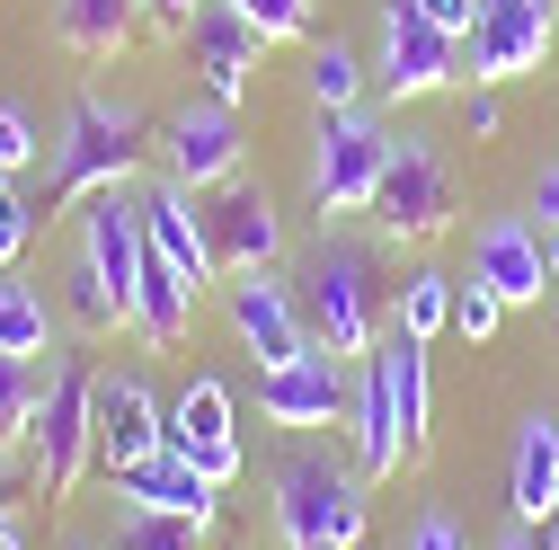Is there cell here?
Returning a JSON list of instances; mask_svg holds the SVG:
<instances>
[{
  "label": "cell",
  "mask_w": 559,
  "mask_h": 550,
  "mask_svg": "<svg viewBox=\"0 0 559 550\" xmlns=\"http://www.w3.org/2000/svg\"><path fill=\"white\" fill-rule=\"evenodd\" d=\"M311 98H320V116L329 107H365V62H356V45H311Z\"/></svg>",
  "instance_id": "27"
},
{
  "label": "cell",
  "mask_w": 559,
  "mask_h": 550,
  "mask_svg": "<svg viewBox=\"0 0 559 550\" xmlns=\"http://www.w3.org/2000/svg\"><path fill=\"white\" fill-rule=\"evenodd\" d=\"M498 550H542V533H533V524H507V533H498Z\"/></svg>",
  "instance_id": "41"
},
{
  "label": "cell",
  "mask_w": 559,
  "mask_h": 550,
  "mask_svg": "<svg viewBox=\"0 0 559 550\" xmlns=\"http://www.w3.org/2000/svg\"><path fill=\"white\" fill-rule=\"evenodd\" d=\"M62 311H72V328H90V337H107V328H124V311L107 302V285H98V275L72 258V266H62Z\"/></svg>",
  "instance_id": "30"
},
{
  "label": "cell",
  "mask_w": 559,
  "mask_h": 550,
  "mask_svg": "<svg viewBox=\"0 0 559 550\" xmlns=\"http://www.w3.org/2000/svg\"><path fill=\"white\" fill-rule=\"evenodd\" d=\"M204 231H214L223 275H258V266L285 258V214H275V195L249 187V178H231L214 204H204Z\"/></svg>",
  "instance_id": "14"
},
{
  "label": "cell",
  "mask_w": 559,
  "mask_h": 550,
  "mask_svg": "<svg viewBox=\"0 0 559 550\" xmlns=\"http://www.w3.org/2000/svg\"><path fill=\"white\" fill-rule=\"evenodd\" d=\"M231 10H240L266 45H302V36H311V0H231Z\"/></svg>",
  "instance_id": "32"
},
{
  "label": "cell",
  "mask_w": 559,
  "mask_h": 550,
  "mask_svg": "<svg viewBox=\"0 0 559 550\" xmlns=\"http://www.w3.org/2000/svg\"><path fill=\"white\" fill-rule=\"evenodd\" d=\"M533 214H542L533 231H559V160H550V169H542V187H533Z\"/></svg>",
  "instance_id": "39"
},
{
  "label": "cell",
  "mask_w": 559,
  "mask_h": 550,
  "mask_svg": "<svg viewBox=\"0 0 559 550\" xmlns=\"http://www.w3.org/2000/svg\"><path fill=\"white\" fill-rule=\"evenodd\" d=\"M462 124L479 133V143H488V133L507 124V107H498V89H488V81H479V89H462Z\"/></svg>",
  "instance_id": "35"
},
{
  "label": "cell",
  "mask_w": 559,
  "mask_h": 550,
  "mask_svg": "<svg viewBox=\"0 0 559 550\" xmlns=\"http://www.w3.org/2000/svg\"><path fill=\"white\" fill-rule=\"evenodd\" d=\"M187 311H195V285L152 249V258H143V285H133V337H143V347H178V337H187Z\"/></svg>",
  "instance_id": "24"
},
{
  "label": "cell",
  "mask_w": 559,
  "mask_h": 550,
  "mask_svg": "<svg viewBox=\"0 0 559 550\" xmlns=\"http://www.w3.org/2000/svg\"><path fill=\"white\" fill-rule=\"evenodd\" d=\"M373 81L391 107L408 98H444L462 81V36H444L417 0H382V53H373Z\"/></svg>",
  "instance_id": "7"
},
{
  "label": "cell",
  "mask_w": 559,
  "mask_h": 550,
  "mask_svg": "<svg viewBox=\"0 0 559 550\" xmlns=\"http://www.w3.org/2000/svg\"><path fill=\"white\" fill-rule=\"evenodd\" d=\"M143 258H152V240H143V195H124V187L90 195V204H81V266L107 285V302L124 311V328H133V285H143Z\"/></svg>",
  "instance_id": "9"
},
{
  "label": "cell",
  "mask_w": 559,
  "mask_h": 550,
  "mask_svg": "<svg viewBox=\"0 0 559 550\" xmlns=\"http://www.w3.org/2000/svg\"><path fill=\"white\" fill-rule=\"evenodd\" d=\"M160 160H169V178L178 187H231L240 178V116L223 107V98H187V107H169V124H160Z\"/></svg>",
  "instance_id": "10"
},
{
  "label": "cell",
  "mask_w": 559,
  "mask_h": 550,
  "mask_svg": "<svg viewBox=\"0 0 559 550\" xmlns=\"http://www.w3.org/2000/svg\"><path fill=\"white\" fill-rule=\"evenodd\" d=\"M169 453H187L195 470H214L223 489L240 479V427H231V391L214 373H195L178 399H169Z\"/></svg>",
  "instance_id": "15"
},
{
  "label": "cell",
  "mask_w": 559,
  "mask_h": 550,
  "mask_svg": "<svg viewBox=\"0 0 559 550\" xmlns=\"http://www.w3.org/2000/svg\"><path fill=\"white\" fill-rule=\"evenodd\" d=\"M90 418H98V462L107 470H124V462H143V453L169 444V408L152 399V382H133V373H98Z\"/></svg>",
  "instance_id": "16"
},
{
  "label": "cell",
  "mask_w": 559,
  "mask_h": 550,
  "mask_svg": "<svg viewBox=\"0 0 559 550\" xmlns=\"http://www.w3.org/2000/svg\"><path fill=\"white\" fill-rule=\"evenodd\" d=\"M187 62H195V81H204V98H249V81H258V62H266V36L231 10V0H204L195 10V27H187Z\"/></svg>",
  "instance_id": "13"
},
{
  "label": "cell",
  "mask_w": 559,
  "mask_h": 550,
  "mask_svg": "<svg viewBox=\"0 0 559 550\" xmlns=\"http://www.w3.org/2000/svg\"><path fill=\"white\" fill-rule=\"evenodd\" d=\"M45 347H53L45 294H27V285H10V275H0V356H45Z\"/></svg>",
  "instance_id": "25"
},
{
  "label": "cell",
  "mask_w": 559,
  "mask_h": 550,
  "mask_svg": "<svg viewBox=\"0 0 559 550\" xmlns=\"http://www.w3.org/2000/svg\"><path fill=\"white\" fill-rule=\"evenodd\" d=\"M27 479H36V470L19 462V444H0V515H10V506H19V489H27Z\"/></svg>",
  "instance_id": "38"
},
{
  "label": "cell",
  "mask_w": 559,
  "mask_h": 550,
  "mask_svg": "<svg viewBox=\"0 0 559 550\" xmlns=\"http://www.w3.org/2000/svg\"><path fill=\"white\" fill-rule=\"evenodd\" d=\"M0 550H27V541H19V524H10V515H0Z\"/></svg>",
  "instance_id": "43"
},
{
  "label": "cell",
  "mask_w": 559,
  "mask_h": 550,
  "mask_svg": "<svg viewBox=\"0 0 559 550\" xmlns=\"http://www.w3.org/2000/svg\"><path fill=\"white\" fill-rule=\"evenodd\" d=\"M36 152H45V133L27 124V107H10V98H0V178H19Z\"/></svg>",
  "instance_id": "33"
},
{
  "label": "cell",
  "mask_w": 559,
  "mask_h": 550,
  "mask_svg": "<svg viewBox=\"0 0 559 550\" xmlns=\"http://www.w3.org/2000/svg\"><path fill=\"white\" fill-rule=\"evenodd\" d=\"M302 320H311V337L346 364V356H373V266H365V249H346V240H320L311 258H302Z\"/></svg>",
  "instance_id": "4"
},
{
  "label": "cell",
  "mask_w": 559,
  "mask_h": 550,
  "mask_svg": "<svg viewBox=\"0 0 559 550\" xmlns=\"http://www.w3.org/2000/svg\"><path fill=\"white\" fill-rule=\"evenodd\" d=\"M542 266H550V285H559V231H542Z\"/></svg>",
  "instance_id": "42"
},
{
  "label": "cell",
  "mask_w": 559,
  "mask_h": 550,
  "mask_svg": "<svg viewBox=\"0 0 559 550\" xmlns=\"http://www.w3.org/2000/svg\"><path fill=\"white\" fill-rule=\"evenodd\" d=\"M143 240L187 275V285L204 294L223 275V258H214V231H204V204H195V187H178V178H160L152 195H143Z\"/></svg>",
  "instance_id": "19"
},
{
  "label": "cell",
  "mask_w": 559,
  "mask_h": 550,
  "mask_svg": "<svg viewBox=\"0 0 559 550\" xmlns=\"http://www.w3.org/2000/svg\"><path fill=\"white\" fill-rule=\"evenodd\" d=\"M143 10H152L160 27H195V10H204V0H143Z\"/></svg>",
  "instance_id": "40"
},
{
  "label": "cell",
  "mask_w": 559,
  "mask_h": 550,
  "mask_svg": "<svg viewBox=\"0 0 559 550\" xmlns=\"http://www.w3.org/2000/svg\"><path fill=\"white\" fill-rule=\"evenodd\" d=\"M408 550H471V541H462V524H453V515H417Z\"/></svg>",
  "instance_id": "37"
},
{
  "label": "cell",
  "mask_w": 559,
  "mask_h": 550,
  "mask_svg": "<svg viewBox=\"0 0 559 550\" xmlns=\"http://www.w3.org/2000/svg\"><path fill=\"white\" fill-rule=\"evenodd\" d=\"M116 489H124V506H152V515H187V524H214L223 515V479L214 470H195L187 453H143V462H124L116 470Z\"/></svg>",
  "instance_id": "18"
},
{
  "label": "cell",
  "mask_w": 559,
  "mask_h": 550,
  "mask_svg": "<svg viewBox=\"0 0 559 550\" xmlns=\"http://www.w3.org/2000/svg\"><path fill=\"white\" fill-rule=\"evenodd\" d=\"M559 36V0H479V27H471V81H533L550 62Z\"/></svg>",
  "instance_id": "8"
},
{
  "label": "cell",
  "mask_w": 559,
  "mask_h": 550,
  "mask_svg": "<svg viewBox=\"0 0 559 550\" xmlns=\"http://www.w3.org/2000/svg\"><path fill=\"white\" fill-rule=\"evenodd\" d=\"M417 10H427L444 36H462V45H471V27H479V0H417Z\"/></svg>",
  "instance_id": "36"
},
{
  "label": "cell",
  "mask_w": 559,
  "mask_h": 550,
  "mask_svg": "<svg viewBox=\"0 0 559 550\" xmlns=\"http://www.w3.org/2000/svg\"><path fill=\"white\" fill-rule=\"evenodd\" d=\"M195 541H204V524L152 515V506H124V524H116V550H195Z\"/></svg>",
  "instance_id": "29"
},
{
  "label": "cell",
  "mask_w": 559,
  "mask_h": 550,
  "mask_svg": "<svg viewBox=\"0 0 559 550\" xmlns=\"http://www.w3.org/2000/svg\"><path fill=\"white\" fill-rule=\"evenodd\" d=\"M231 328H240V347L258 356V373H266V364H294V356H311V347H320L311 320H302V294H294L275 266L231 275Z\"/></svg>",
  "instance_id": "12"
},
{
  "label": "cell",
  "mask_w": 559,
  "mask_h": 550,
  "mask_svg": "<svg viewBox=\"0 0 559 550\" xmlns=\"http://www.w3.org/2000/svg\"><path fill=\"white\" fill-rule=\"evenodd\" d=\"M365 470H346L337 453H285V470H275V541L285 550H356L365 541Z\"/></svg>",
  "instance_id": "2"
},
{
  "label": "cell",
  "mask_w": 559,
  "mask_h": 550,
  "mask_svg": "<svg viewBox=\"0 0 559 550\" xmlns=\"http://www.w3.org/2000/svg\"><path fill=\"white\" fill-rule=\"evenodd\" d=\"M36 356H0V444H27V418H36Z\"/></svg>",
  "instance_id": "28"
},
{
  "label": "cell",
  "mask_w": 559,
  "mask_h": 550,
  "mask_svg": "<svg viewBox=\"0 0 559 550\" xmlns=\"http://www.w3.org/2000/svg\"><path fill=\"white\" fill-rule=\"evenodd\" d=\"M143 152H152V116L124 107V98L81 89L72 107H62V133H53V195L90 204V195H107V187H124L133 169H143Z\"/></svg>",
  "instance_id": "1"
},
{
  "label": "cell",
  "mask_w": 559,
  "mask_h": 550,
  "mask_svg": "<svg viewBox=\"0 0 559 550\" xmlns=\"http://www.w3.org/2000/svg\"><path fill=\"white\" fill-rule=\"evenodd\" d=\"M382 169H391V124L365 107H329L311 143V204L320 214H373Z\"/></svg>",
  "instance_id": "5"
},
{
  "label": "cell",
  "mask_w": 559,
  "mask_h": 550,
  "mask_svg": "<svg viewBox=\"0 0 559 550\" xmlns=\"http://www.w3.org/2000/svg\"><path fill=\"white\" fill-rule=\"evenodd\" d=\"M27 231H36V214H27V195L0 178V275L19 266V249H27Z\"/></svg>",
  "instance_id": "34"
},
{
  "label": "cell",
  "mask_w": 559,
  "mask_h": 550,
  "mask_svg": "<svg viewBox=\"0 0 559 550\" xmlns=\"http://www.w3.org/2000/svg\"><path fill=\"white\" fill-rule=\"evenodd\" d=\"M90 391L98 373L81 356H62L45 399H36V418H27V470H36V489L45 498H72L81 489V470L98 462V418H90Z\"/></svg>",
  "instance_id": "3"
},
{
  "label": "cell",
  "mask_w": 559,
  "mask_h": 550,
  "mask_svg": "<svg viewBox=\"0 0 559 550\" xmlns=\"http://www.w3.org/2000/svg\"><path fill=\"white\" fill-rule=\"evenodd\" d=\"M373 223L382 240H436L453 223V160L436 133H391V169L373 187Z\"/></svg>",
  "instance_id": "6"
},
{
  "label": "cell",
  "mask_w": 559,
  "mask_h": 550,
  "mask_svg": "<svg viewBox=\"0 0 559 550\" xmlns=\"http://www.w3.org/2000/svg\"><path fill=\"white\" fill-rule=\"evenodd\" d=\"M471 275H479V285L498 294L507 311L542 302V294H550V266H542V231H533L524 214H488V223H479V240H471Z\"/></svg>",
  "instance_id": "17"
},
{
  "label": "cell",
  "mask_w": 559,
  "mask_h": 550,
  "mask_svg": "<svg viewBox=\"0 0 559 550\" xmlns=\"http://www.w3.org/2000/svg\"><path fill=\"white\" fill-rule=\"evenodd\" d=\"M498 328H507V302L488 294L479 275H462V285H453V337H471V347H488Z\"/></svg>",
  "instance_id": "31"
},
{
  "label": "cell",
  "mask_w": 559,
  "mask_h": 550,
  "mask_svg": "<svg viewBox=\"0 0 559 550\" xmlns=\"http://www.w3.org/2000/svg\"><path fill=\"white\" fill-rule=\"evenodd\" d=\"M346 427H356V470H365V479H391V470L408 462V444H400V408H391V373H382V356H365L356 391H346Z\"/></svg>",
  "instance_id": "21"
},
{
  "label": "cell",
  "mask_w": 559,
  "mask_h": 550,
  "mask_svg": "<svg viewBox=\"0 0 559 550\" xmlns=\"http://www.w3.org/2000/svg\"><path fill=\"white\" fill-rule=\"evenodd\" d=\"M453 285H462V275H444V266H417L408 285H400V328H417V337L453 328Z\"/></svg>",
  "instance_id": "26"
},
{
  "label": "cell",
  "mask_w": 559,
  "mask_h": 550,
  "mask_svg": "<svg viewBox=\"0 0 559 550\" xmlns=\"http://www.w3.org/2000/svg\"><path fill=\"white\" fill-rule=\"evenodd\" d=\"M133 19H143V0H53V36L81 62H116L133 45Z\"/></svg>",
  "instance_id": "23"
},
{
  "label": "cell",
  "mask_w": 559,
  "mask_h": 550,
  "mask_svg": "<svg viewBox=\"0 0 559 550\" xmlns=\"http://www.w3.org/2000/svg\"><path fill=\"white\" fill-rule=\"evenodd\" d=\"M346 391H356V373H346L329 347H311V356H294V364H266V373H258V418L311 435V427H337V418H346Z\"/></svg>",
  "instance_id": "11"
},
{
  "label": "cell",
  "mask_w": 559,
  "mask_h": 550,
  "mask_svg": "<svg viewBox=\"0 0 559 550\" xmlns=\"http://www.w3.org/2000/svg\"><path fill=\"white\" fill-rule=\"evenodd\" d=\"M507 515L515 524H550L559 515V418L550 408H533V418L515 427V462H507Z\"/></svg>",
  "instance_id": "20"
},
{
  "label": "cell",
  "mask_w": 559,
  "mask_h": 550,
  "mask_svg": "<svg viewBox=\"0 0 559 550\" xmlns=\"http://www.w3.org/2000/svg\"><path fill=\"white\" fill-rule=\"evenodd\" d=\"M542 550H559V515H550V524H542Z\"/></svg>",
  "instance_id": "44"
},
{
  "label": "cell",
  "mask_w": 559,
  "mask_h": 550,
  "mask_svg": "<svg viewBox=\"0 0 559 550\" xmlns=\"http://www.w3.org/2000/svg\"><path fill=\"white\" fill-rule=\"evenodd\" d=\"M373 356H382V373H391V408H400V444H408V462H417V453H427V399H436V391H427V337L391 320Z\"/></svg>",
  "instance_id": "22"
}]
</instances>
